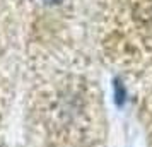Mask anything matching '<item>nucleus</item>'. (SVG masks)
<instances>
[{"instance_id":"nucleus-1","label":"nucleus","mask_w":152,"mask_h":147,"mask_svg":"<svg viewBox=\"0 0 152 147\" xmlns=\"http://www.w3.org/2000/svg\"><path fill=\"white\" fill-rule=\"evenodd\" d=\"M45 2H60V0H45Z\"/></svg>"}]
</instances>
